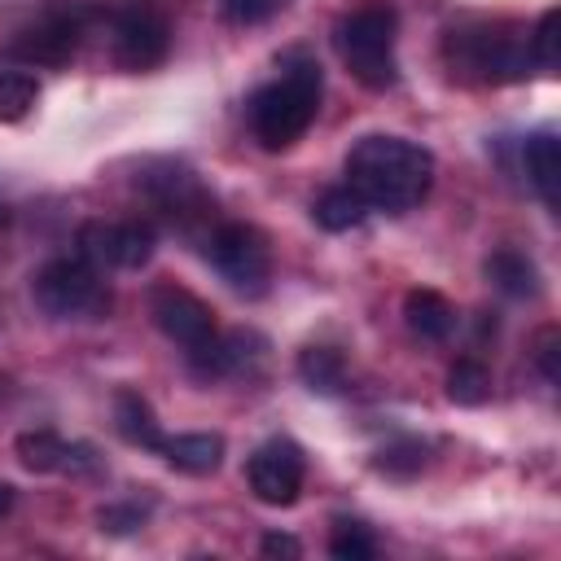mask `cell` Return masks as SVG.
I'll list each match as a JSON object with an SVG mask.
<instances>
[{
  "instance_id": "1",
  "label": "cell",
  "mask_w": 561,
  "mask_h": 561,
  "mask_svg": "<svg viewBox=\"0 0 561 561\" xmlns=\"http://www.w3.org/2000/svg\"><path fill=\"white\" fill-rule=\"evenodd\" d=\"M346 184L368 202V210L403 215L425 202L434 184V153L408 136H359L346 153Z\"/></svg>"
},
{
  "instance_id": "2",
  "label": "cell",
  "mask_w": 561,
  "mask_h": 561,
  "mask_svg": "<svg viewBox=\"0 0 561 561\" xmlns=\"http://www.w3.org/2000/svg\"><path fill=\"white\" fill-rule=\"evenodd\" d=\"M320 96H324V75L320 61L302 48L280 57V75L263 88H254L245 114H250V131L263 149H289L307 136V127L320 114Z\"/></svg>"
},
{
  "instance_id": "3",
  "label": "cell",
  "mask_w": 561,
  "mask_h": 561,
  "mask_svg": "<svg viewBox=\"0 0 561 561\" xmlns=\"http://www.w3.org/2000/svg\"><path fill=\"white\" fill-rule=\"evenodd\" d=\"M443 57H447L451 75H460L469 83H517V79H526V66H535L530 31L517 22H500V18L447 31Z\"/></svg>"
},
{
  "instance_id": "4",
  "label": "cell",
  "mask_w": 561,
  "mask_h": 561,
  "mask_svg": "<svg viewBox=\"0 0 561 561\" xmlns=\"http://www.w3.org/2000/svg\"><path fill=\"white\" fill-rule=\"evenodd\" d=\"M394 39H399V13L390 4H359L333 26V48L342 66L368 92H386L399 83Z\"/></svg>"
},
{
  "instance_id": "5",
  "label": "cell",
  "mask_w": 561,
  "mask_h": 561,
  "mask_svg": "<svg viewBox=\"0 0 561 561\" xmlns=\"http://www.w3.org/2000/svg\"><path fill=\"white\" fill-rule=\"evenodd\" d=\"M31 294H35V307L53 320H96L110 311V285L105 276L79 259V254H66V259H48L35 280H31Z\"/></svg>"
},
{
  "instance_id": "6",
  "label": "cell",
  "mask_w": 561,
  "mask_h": 561,
  "mask_svg": "<svg viewBox=\"0 0 561 561\" xmlns=\"http://www.w3.org/2000/svg\"><path fill=\"white\" fill-rule=\"evenodd\" d=\"M206 259L219 272V280L245 298H259L272 280V250L254 224H219L206 241Z\"/></svg>"
},
{
  "instance_id": "7",
  "label": "cell",
  "mask_w": 561,
  "mask_h": 561,
  "mask_svg": "<svg viewBox=\"0 0 561 561\" xmlns=\"http://www.w3.org/2000/svg\"><path fill=\"white\" fill-rule=\"evenodd\" d=\"M79 245V259H88L96 272L105 267H145L153 259V245H158V232L149 219H88L75 237Z\"/></svg>"
},
{
  "instance_id": "8",
  "label": "cell",
  "mask_w": 561,
  "mask_h": 561,
  "mask_svg": "<svg viewBox=\"0 0 561 561\" xmlns=\"http://www.w3.org/2000/svg\"><path fill=\"white\" fill-rule=\"evenodd\" d=\"M245 482L254 491L259 504H272V508H289L298 495H302V482H307V456L294 438H267L250 451L245 460Z\"/></svg>"
},
{
  "instance_id": "9",
  "label": "cell",
  "mask_w": 561,
  "mask_h": 561,
  "mask_svg": "<svg viewBox=\"0 0 561 561\" xmlns=\"http://www.w3.org/2000/svg\"><path fill=\"white\" fill-rule=\"evenodd\" d=\"M171 53V22L149 0H127L114 13V61L123 70H153Z\"/></svg>"
},
{
  "instance_id": "10",
  "label": "cell",
  "mask_w": 561,
  "mask_h": 561,
  "mask_svg": "<svg viewBox=\"0 0 561 561\" xmlns=\"http://www.w3.org/2000/svg\"><path fill=\"white\" fill-rule=\"evenodd\" d=\"M149 316H153V324H158L175 346H184V355L197 351V346H206V342L219 333L210 302H202L193 289H184V285H175V280H162V285L149 289Z\"/></svg>"
},
{
  "instance_id": "11",
  "label": "cell",
  "mask_w": 561,
  "mask_h": 561,
  "mask_svg": "<svg viewBox=\"0 0 561 561\" xmlns=\"http://www.w3.org/2000/svg\"><path fill=\"white\" fill-rule=\"evenodd\" d=\"M79 39H83V18L79 13H48L35 26L18 31L9 53L18 61H31V66H66L79 53Z\"/></svg>"
},
{
  "instance_id": "12",
  "label": "cell",
  "mask_w": 561,
  "mask_h": 561,
  "mask_svg": "<svg viewBox=\"0 0 561 561\" xmlns=\"http://www.w3.org/2000/svg\"><path fill=\"white\" fill-rule=\"evenodd\" d=\"M145 188L153 193V202L162 206V215H167L171 224H180V228H188V219L210 206L206 193H202V184H197V175L184 171V167H167L162 175H149Z\"/></svg>"
},
{
  "instance_id": "13",
  "label": "cell",
  "mask_w": 561,
  "mask_h": 561,
  "mask_svg": "<svg viewBox=\"0 0 561 561\" xmlns=\"http://www.w3.org/2000/svg\"><path fill=\"white\" fill-rule=\"evenodd\" d=\"M13 451H18V460L31 473H57V469H75L79 460H92L88 447H75V443H66L53 430H26V434H18Z\"/></svg>"
},
{
  "instance_id": "14",
  "label": "cell",
  "mask_w": 561,
  "mask_h": 561,
  "mask_svg": "<svg viewBox=\"0 0 561 561\" xmlns=\"http://www.w3.org/2000/svg\"><path fill=\"white\" fill-rule=\"evenodd\" d=\"M403 320L421 342H447L456 333V307L438 289H408Z\"/></svg>"
},
{
  "instance_id": "15",
  "label": "cell",
  "mask_w": 561,
  "mask_h": 561,
  "mask_svg": "<svg viewBox=\"0 0 561 561\" xmlns=\"http://www.w3.org/2000/svg\"><path fill=\"white\" fill-rule=\"evenodd\" d=\"M522 167H526V180L539 193V202L548 210H557V184H561V145H557V136L535 131L522 149Z\"/></svg>"
},
{
  "instance_id": "16",
  "label": "cell",
  "mask_w": 561,
  "mask_h": 561,
  "mask_svg": "<svg viewBox=\"0 0 561 561\" xmlns=\"http://www.w3.org/2000/svg\"><path fill=\"white\" fill-rule=\"evenodd\" d=\"M114 425L131 447H145V451H158L162 438H167L158 416H153V408H149V399L140 390H118L114 394Z\"/></svg>"
},
{
  "instance_id": "17",
  "label": "cell",
  "mask_w": 561,
  "mask_h": 561,
  "mask_svg": "<svg viewBox=\"0 0 561 561\" xmlns=\"http://www.w3.org/2000/svg\"><path fill=\"white\" fill-rule=\"evenodd\" d=\"M158 451L167 456L171 469L202 478V473H215V469H219V460H224V438H219V434H175V438H162Z\"/></svg>"
},
{
  "instance_id": "18",
  "label": "cell",
  "mask_w": 561,
  "mask_h": 561,
  "mask_svg": "<svg viewBox=\"0 0 561 561\" xmlns=\"http://www.w3.org/2000/svg\"><path fill=\"white\" fill-rule=\"evenodd\" d=\"M486 280L495 289H504L508 298H535L539 294V267L513 245H504L486 259Z\"/></svg>"
},
{
  "instance_id": "19",
  "label": "cell",
  "mask_w": 561,
  "mask_h": 561,
  "mask_svg": "<svg viewBox=\"0 0 561 561\" xmlns=\"http://www.w3.org/2000/svg\"><path fill=\"white\" fill-rule=\"evenodd\" d=\"M364 215H368V202H364L351 184H333V188H324V193L316 197V206H311V219H316L324 232L359 228Z\"/></svg>"
},
{
  "instance_id": "20",
  "label": "cell",
  "mask_w": 561,
  "mask_h": 561,
  "mask_svg": "<svg viewBox=\"0 0 561 561\" xmlns=\"http://www.w3.org/2000/svg\"><path fill=\"white\" fill-rule=\"evenodd\" d=\"M298 377H302L311 390H320V394H337V390L346 386V359H342V351H333V346H302V355H298Z\"/></svg>"
},
{
  "instance_id": "21",
  "label": "cell",
  "mask_w": 561,
  "mask_h": 561,
  "mask_svg": "<svg viewBox=\"0 0 561 561\" xmlns=\"http://www.w3.org/2000/svg\"><path fill=\"white\" fill-rule=\"evenodd\" d=\"M447 399L451 403H465V408H478L491 399V368L482 359H456L451 373H447Z\"/></svg>"
},
{
  "instance_id": "22",
  "label": "cell",
  "mask_w": 561,
  "mask_h": 561,
  "mask_svg": "<svg viewBox=\"0 0 561 561\" xmlns=\"http://www.w3.org/2000/svg\"><path fill=\"white\" fill-rule=\"evenodd\" d=\"M39 79L31 70H0V123H18L35 110Z\"/></svg>"
},
{
  "instance_id": "23",
  "label": "cell",
  "mask_w": 561,
  "mask_h": 561,
  "mask_svg": "<svg viewBox=\"0 0 561 561\" xmlns=\"http://www.w3.org/2000/svg\"><path fill=\"white\" fill-rule=\"evenodd\" d=\"M329 552H333L337 561H373V557H377V539L368 535L364 522L337 517V522H333V535H329Z\"/></svg>"
},
{
  "instance_id": "24",
  "label": "cell",
  "mask_w": 561,
  "mask_h": 561,
  "mask_svg": "<svg viewBox=\"0 0 561 561\" xmlns=\"http://www.w3.org/2000/svg\"><path fill=\"white\" fill-rule=\"evenodd\" d=\"M377 469L390 473V478H412L425 469V443L421 438H399L390 447L377 451Z\"/></svg>"
},
{
  "instance_id": "25",
  "label": "cell",
  "mask_w": 561,
  "mask_h": 561,
  "mask_svg": "<svg viewBox=\"0 0 561 561\" xmlns=\"http://www.w3.org/2000/svg\"><path fill=\"white\" fill-rule=\"evenodd\" d=\"M557 22H561V13L548 9V13L535 22V31H530V61H535L539 70H557Z\"/></svg>"
},
{
  "instance_id": "26",
  "label": "cell",
  "mask_w": 561,
  "mask_h": 561,
  "mask_svg": "<svg viewBox=\"0 0 561 561\" xmlns=\"http://www.w3.org/2000/svg\"><path fill=\"white\" fill-rule=\"evenodd\" d=\"M219 9L232 26H259V22L276 18L280 9H289V0H219Z\"/></svg>"
},
{
  "instance_id": "27",
  "label": "cell",
  "mask_w": 561,
  "mask_h": 561,
  "mask_svg": "<svg viewBox=\"0 0 561 561\" xmlns=\"http://www.w3.org/2000/svg\"><path fill=\"white\" fill-rule=\"evenodd\" d=\"M557 351H561V333H557V324H543V329L535 333V368L543 373V381H548V386H557V381H561Z\"/></svg>"
},
{
  "instance_id": "28",
  "label": "cell",
  "mask_w": 561,
  "mask_h": 561,
  "mask_svg": "<svg viewBox=\"0 0 561 561\" xmlns=\"http://www.w3.org/2000/svg\"><path fill=\"white\" fill-rule=\"evenodd\" d=\"M140 522H145V508H136V504L101 508V530H136Z\"/></svg>"
},
{
  "instance_id": "29",
  "label": "cell",
  "mask_w": 561,
  "mask_h": 561,
  "mask_svg": "<svg viewBox=\"0 0 561 561\" xmlns=\"http://www.w3.org/2000/svg\"><path fill=\"white\" fill-rule=\"evenodd\" d=\"M263 557H302V543L294 539V535H280V530H272V535H263Z\"/></svg>"
},
{
  "instance_id": "30",
  "label": "cell",
  "mask_w": 561,
  "mask_h": 561,
  "mask_svg": "<svg viewBox=\"0 0 561 561\" xmlns=\"http://www.w3.org/2000/svg\"><path fill=\"white\" fill-rule=\"evenodd\" d=\"M9 508H13V486L0 482V513H9Z\"/></svg>"
}]
</instances>
